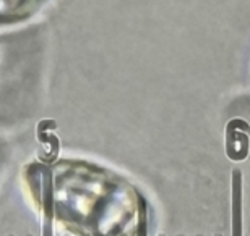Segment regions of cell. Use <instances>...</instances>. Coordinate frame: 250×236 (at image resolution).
<instances>
[{
	"label": "cell",
	"instance_id": "6da1fadb",
	"mask_svg": "<svg viewBox=\"0 0 250 236\" xmlns=\"http://www.w3.org/2000/svg\"><path fill=\"white\" fill-rule=\"evenodd\" d=\"M44 0H0V24L17 23L38 12Z\"/></svg>",
	"mask_w": 250,
	"mask_h": 236
},
{
	"label": "cell",
	"instance_id": "8992f818",
	"mask_svg": "<svg viewBox=\"0 0 250 236\" xmlns=\"http://www.w3.org/2000/svg\"><path fill=\"white\" fill-rule=\"evenodd\" d=\"M10 236H13V235H10Z\"/></svg>",
	"mask_w": 250,
	"mask_h": 236
},
{
	"label": "cell",
	"instance_id": "52a82bcc",
	"mask_svg": "<svg viewBox=\"0 0 250 236\" xmlns=\"http://www.w3.org/2000/svg\"><path fill=\"white\" fill-rule=\"evenodd\" d=\"M28 236H31V235H28Z\"/></svg>",
	"mask_w": 250,
	"mask_h": 236
},
{
	"label": "cell",
	"instance_id": "5b68a950",
	"mask_svg": "<svg viewBox=\"0 0 250 236\" xmlns=\"http://www.w3.org/2000/svg\"><path fill=\"white\" fill-rule=\"evenodd\" d=\"M65 236H68V235H65Z\"/></svg>",
	"mask_w": 250,
	"mask_h": 236
},
{
	"label": "cell",
	"instance_id": "9c48e42d",
	"mask_svg": "<svg viewBox=\"0 0 250 236\" xmlns=\"http://www.w3.org/2000/svg\"><path fill=\"white\" fill-rule=\"evenodd\" d=\"M101 236H104V235H101Z\"/></svg>",
	"mask_w": 250,
	"mask_h": 236
},
{
	"label": "cell",
	"instance_id": "277c9868",
	"mask_svg": "<svg viewBox=\"0 0 250 236\" xmlns=\"http://www.w3.org/2000/svg\"><path fill=\"white\" fill-rule=\"evenodd\" d=\"M82 236H89V235H84V233H83V235H82Z\"/></svg>",
	"mask_w": 250,
	"mask_h": 236
},
{
	"label": "cell",
	"instance_id": "3957f363",
	"mask_svg": "<svg viewBox=\"0 0 250 236\" xmlns=\"http://www.w3.org/2000/svg\"><path fill=\"white\" fill-rule=\"evenodd\" d=\"M146 200L140 196V217L137 225V236H148V215H146Z\"/></svg>",
	"mask_w": 250,
	"mask_h": 236
},
{
	"label": "cell",
	"instance_id": "ba28073f",
	"mask_svg": "<svg viewBox=\"0 0 250 236\" xmlns=\"http://www.w3.org/2000/svg\"><path fill=\"white\" fill-rule=\"evenodd\" d=\"M122 236H125V235H122Z\"/></svg>",
	"mask_w": 250,
	"mask_h": 236
},
{
	"label": "cell",
	"instance_id": "7a4b0ae2",
	"mask_svg": "<svg viewBox=\"0 0 250 236\" xmlns=\"http://www.w3.org/2000/svg\"><path fill=\"white\" fill-rule=\"evenodd\" d=\"M42 191H41V205H42V236H54V182L52 170L42 168Z\"/></svg>",
	"mask_w": 250,
	"mask_h": 236
}]
</instances>
